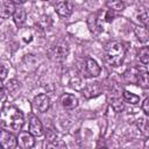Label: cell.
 <instances>
[{"instance_id":"cell-8","label":"cell","mask_w":149,"mask_h":149,"mask_svg":"<svg viewBox=\"0 0 149 149\" xmlns=\"http://www.w3.org/2000/svg\"><path fill=\"white\" fill-rule=\"evenodd\" d=\"M56 9V13L59 15V16H63V17H69L71 14H72V9H73V6L70 1H61L56 5L55 7Z\"/></svg>"},{"instance_id":"cell-7","label":"cell","mask_w":149,"mask_h":149,"mask_svg":"<svg viewBox=\"0 0 149 149\" xmlns=\"http://www.w3.org/2000/svg\"><path fill=\"white\" fill-rule=\"evenodd\" d=\"M102 91V86L100 83L98 81H94V83H90L87 84L84 90H83V94L86 97V98H94V97H98Z\"/></svg>"},{"instance_id":"cell-3","label":"cell","mask_w":149,"mask_h":149,"mask_svg":"<svg viewBox=\"0 0 149 149\" xmlns=\"http://www.w3.org/2000/svg\"><path fill=\"white\" fill-rule=\"evenodd\" d=\"M47 55L54 62H64L69 55V45L65 42H58L56 44H52L48 49Z\"/></svg>"},{"instance_id":"cell-14","label":"cell","mask_w":149,"mask_h":149,"mask_svg":"<svg viewBox=\"0 0 149 149\" xmlns=\"http://www.w3.org/2000/svg\"><path fill=\"white\" fill-rule=\"evenodd\" d=\"M136 84H139L144 90H147L149 87V79H148V72L147 71H139Z\"/></svg>"},{"instance_id":"cell-20","label":"cell","mask_w":149,"mask_h":149,"mask_svg":"<svg viewBox=\"0 0 149 149\" xmlns=\"http://www.w3.org/2000/svg\"><path fill=\"white\" fill-rule=\"evenodd\" d=\"M19 86H20V83H19L17 80H15V79H10V80L7 81V84H6V88H7L9 92L16 91V90L19 88Z\"/></svg>"},{"instance_id":"cell-2","label":"cell","mask_w":149,"mask_h":149,"mask_svg":"<svg viewBox=\"0 0 149 149\" xmlns=\"http://www.w3.org/2000/svg\"><path fill=\"white\" fill-rule=\"evenodd\" d=\"M126 55V47L121 42H111L106 47V52H105V61L108 65L111 66H120L123 62Z\"/></svg>"},{"instance_id":"cell-13","label":"cell","mask_w":149,"mask_h":149,"mask_svg":"<svg viewBox=\"0 0 149 149\" xmlns=\"http://www.w3.org/2000/svg\"><path fill=\"white\" fill-rule=\"evenodd\" d=\"M61 102H62V106L66 109H73L74 107H77L78 105V99L73 95V94H70V93H65L62 95L61 98Z\"/></svg>"},{"instance_id":"cell-4","label":"cell","mask_w":149,"mask_h":149,"mask_svg":"<svg viewBox=\"0 0 149 149\" xmlns=\"http://www.w3.org/2000/svg\"><path fill=\"white\" fill-rule=\"evenodd\" d=\"M17 146V137L7 129L0 130V147L3 149H14Z\"/></svg>"},{"instance_id":"cell-21","label":"cell","mask_w":149,"mask_h":149,"mask_svg":"<svg viewBox=\"0 0 149 149\" xmlns=\"http://www.w3.org/2000/svg\"><path fill=\"white\" fill-rule=\"evenodd\" d=\"M139 20H140V22L143 24L144 28H148V12H147V10H144L142 14H140Z\"/></svg>"},{"instance_id":"cell-12","label":"cell","mask_w":149,"mask_h":149,"mask_svg":"<svg viewBox=\"0 0 149 149\" xmlns=\"http://www.w3.org/2000/svg\"><path fill=\"white\" fill-rule=\"evenodd\" d=\"M13 20H14V23L19 28L23 27V24L26 23V20H27L26 9L22 8V7H15V10L13 13Z\"/></svg>"},{"instance_id":"cell-18","label":"cell","mask_w":149,"mask_h":149,"mask_svg":"<svg viewBox=\"0 0 149 149\" xmlns=\"http://www.w3.org/2000/svg\"><path fill=\"white\" fill-rule=\"evenodd\" d=\"M139 58H140V61L144 65H147L149 63V49L147 47H143V48L140 49V51H139Z\"/></svg>"},{"instance_id":"cell-10","label":"cell","mask_w":149,"mask_h":149,"mask_svg":"<svg viewBox=\"0 0 149 149\" xmlns=\"http://www.w3.org/2000/svg\"><path fill=\"white\" fill-rule=\"evenodd\" d=\"M85 70H86V73L87 76L90 77H98L100 74V66L98 65V63L92 59V58H87L86 62H85Z\"/></svg>"},{"instance_id":"cell-1","label":"cell","mask_w":149,"mask_h":149,"mask_svg":"<svg viewBox=\"0 0 149 149\" xmlns=\"http://www.w3.org/2000/svg\"><path fill=\"white\" fill-rule=\"evenodd\" d=\"M0 123L7 130L19 132L24 123V118L19 108L6 106L0 112Z\"/></svg>"},{"instance_id":"cell-15","label":"cell","mask_w":149,"mask_h":149,"mask_svg":"<svg viewBox=\"0 0 149 149\" xmlns=\"http://www.w3.org/2000/svg\"><path fill=\"white\" fill-rule=\"evenodd\" d=\"M135 34L139 38L140 42L146 43L148 41V29L144 27H136L135 28Z\"/></svg>"},{"instance_id":"cell-6","label":"cell","mask_w":149,"mask_h":149,"mask_svg":"<svg viewBox=\"0 0 149 149\" xmlns=\"http://www.w3.org/2000/svg\"><path fill=\"white\" fill-rule=\"evenodd\" d=\"M17 144L22 148V149H29L33 148L35 144V139L34 135H31L29 132H20L19 136H17Z\"/></svg>"},{"instance_id":"cell-11","label":"cell","mask_w":149,"mask_h":149,"mask_svg":"<svg viewBox=\"0 0 149 149\" xmlns=\"http://www.w3.org/2000/svg\"><path fill=\"white\" fill-rule=\"evenodd\" d=\"M28 132L34 136H41L43 134V126H42V123H41L38 118H36V116H31L30 118L29 130Z\"/></svg>"},{"instance_id":"cell-24","label":"cell","mask_w":149,"mask_h":149,"mask_svg":"<svg viewBox=\"0 0 149 149\" xmlns=\"http://www.w3.org/2000/svg\"><path fill=\"white\" fill-rule=\"evenodd\" d=\"M142 109H143V112H144L146 115L149 114V99L148 98H146L143 100V102H142Z\"/></svg>"},{"instance_id":"cell-25","label":"cell","mask_w":149,"mask_h":149,"mask_svg":"<svg viewBox=\"0 0 149 149\" xmlns=\"http://www.w3.org/2000/svg\"><path fill=\"white\" fill-rule=\"evenodd\" d=\"M5 95V86L3 84L1 83V79H0V99H2Z\"/></svg>"},{"instance_id":"cell-9","label":"cell","mask_w":149,"mask_h":149,"mask_svg":"<svg viewBox=\"0 0 149 149\" xmlns=\"http://www.w3.org/2000/svg\"><path fill=\"white\" fill-rule=\"evenodd\" d=\"M15 10V6L10 0H2L0 1V16L3 19L9 17L10 15H13Z\"/></svg>"},{"instance_id":"cell-26","label":"cell","mask_w":149,"mask_h":149,"mask_svg":"<svg viewBox=\"0 0 149 149\" xmlns=\"http://www.w3.org/2000/svg\"><path fill=\"white\" fill-rule=\"evenodd\" d=\"M13 3H16V5H22L26 2V0H10Z\"/></svg>"},{"instance_id":"cell-16","label":"cell","mask_w":149,"mask_h":149,"mask_svg":"<svg viewBox=\"0 0 149 149\" xmlns=\"http://www.w3.org/2000/svg\"><path fill=\"white\" fill-rule=\"evenodd\" d=\"M122 94H123L125 101H127V102H129L132 105H136L140 101V97L136 95V94H134V93H132V92H129V91H123Z\"/></svg>"},{"instance_id":"cell-27","label":"cell","mask_w":149,"mask_h":149,"mask_svg":"<svg viewBox=\"0 0 149 149\" xmlns=\"http://www.w3.org/2000/svg\"><path fill=\"white\" fill-rule=\"evenodd\" d=\"M43 1H49V0H43Z\"/></svg>"},{"instance_id":"cell-5","label":"cell","mask_w":149,"mask_h":149,"mask_svg":"<svg viewBox=\"0 0 149 149\" xmlns=\"http://www.w3.org/2000/svg\"><path fill=\"white\" fill-rule=\"evenodd\" d=\"M33 106L40 113H44L50 107V99L47 94H37L33 100Z\"/></svg>"},{"instance_id":"cell-23","label":"cell","mask_w":149,"mask_h":149,"mask_svg":"<svg viewBox=\"0 0 149 149\" xmlns=\"http://www.w3.org/2000/svg\"><path fill=\"white\" fill-rule=\"evenodd\" d=\"M7 73H8V69H7L5 65L0 64V79L3 80V79L7 77Z\"/></svg>"},{"instance_id":"cell-17","label":"cell","mask_w":149,"mask_h":149,"mask_svg":"<svg viewBox=\"0 0 149 149\" xmlns=\"http://www.w3.org/2000/svg\"><path fill=\"white\" fill-rule=\"evenodd\" d=\"M137 76H139V70H136V69H130V70L126 71V73H125L126 80L130 81V83H136L137 81Z\"/></svg>"},{"instance_id":"cell-22","label":"cell","mask_w":149,"mask_h":149,"mask_svg":"<svg viewBox=\"0 0 149 149\" xmlns=\"http://www.w3.org/2000/svg\"><path fill=\"white\" fill-rule=\"evenodd\" d=\"M114 17H115V13H114V10L109 9V10L106 12V14H105V20H106L107 22H112V21L114 20Z\"/></svg>"},{"instance_id":"cell-19","label":"cell","mask_w":149,"mask_h":149,"mask_svg":"<svg viewBox=\"0 0 149 149\" xmlns=\"http://www.w3.org/2000/svg\"><path fill=\"white\" fill-rule=\"evenodd\" d=\"M107 6L112 9V10H122L125 8V3L121 0H112L107 2Z\"/></svg>"}]
</instances>
